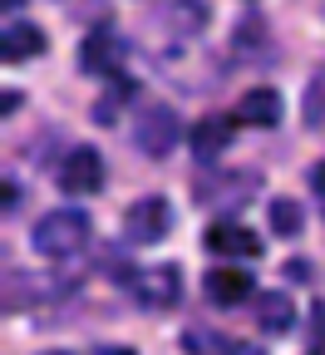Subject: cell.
<instances>
[{
    "instance_id": "4fadbf2b",
    "label": "cell",
    "mask_w": 325,
    "mask_h": 355,
    "mask_svg": "<svg viewBox=\"0 0 325 355\" xmlns=\"http://www.w3.org/2000/svg\"><path fill=\"white\" fill-rule=\"evenodd\" d=\"M256 321H261L266 336H286L296 326V301L286 291H261L256 296Z\"/></svg>"
},
{
    "instance_id": "9c48e42d",
    "label": "cell",
    "mask_w": 325,
    "mask_h": 355,
    "mask_svg": "<svg viewBox=\"0 0 325 355\" xmlns=\"http://www.w3.org/2000/svg\"><path fill=\"white\" fill-rule=\"evenodd\" d=\"M44 30L35 25V20H6V35H0V60L6 64H25V60H39L44 55Z\"/></svg>"
},
{
    "instance_id": "603a6c76",
    "label": "cell",
    "mask_w": 325,
    "mask_h": 355,
    "mask_svg": "<svg viewBox=\"0 0 325 355\" xmlns=\"http://www.w3.org/2000/svg\"><path fill=\"white\" fill-rule=\"evenodd\" d=\"M25 0H0V10H6V20H10V10H20Z\"/></svg>"
},
{
    "instance_id": "8992f818",
    "label": "cell",
    "mask_w": 325,
    "mask_h": 355,
    "mask_svg": "<svg viewBox=\"0 0 325 355\" xmlns=\"http://www.w3.org/2000/svg\"><path fill=\"white\" fill-rule=\"evenodd\" d=\"M128 291L143 311H173L182 301V272L177 266H148V272H133L128 277Z\"/></svg>"
},
{
    "instance_id": "30bf717a",
    "label": "cell",
    "mask_w": 325,
    "mask_h": 355,
    "mask_svg": "<svg viewBox=\"0 0 325 355\" xmlns=\"http://www.w3.org/2000/svg\"><path fill=\"white\" fill-rule=\"evenodd\" d=\"M202 286H207V301L217 306H242L247 296H256V277L247 266H212Z\"/></svg>"
},
{
    "instance_id": "7402d4cb",
    "label": "cell",
    "mask_w": 325,
    "mask_h": 355,
    "mask_svg": "<svg viewBox=\"0 0 325 355\" xmlns=\"http://www.w3.org/2000/svg\"><path fill=\"white\" fill-rule=\"evenodd\" d=\"M15 202H20V188L10 183V178H6V188H0V207H6V212H10Z\"/></svg>"
},
{
    "instance_id": "7a4b0ae2",
    "label": "cell",
    "mask_w": 325,
    "mask_h": 355,
    "mask_svg": "<svg viewBox=\"0 0 325 355\" xmlns=\"http://www.w3.org/2000/svg\"><path fill=\"white\" fill-rule=\"evenodd\" d=\"M256 193H261V178L256 173H212V178H202V183L193 188V198L202 207L222 212V217H231L237 207H247Z\"/></svg>"
},
{
    "instance_id": "d4e9b609",
    "label": "cell",
    "mask_w": 325,
    "mask_h": 355,
    "mask_svg": "<svg viewBox=\"0 0 325 355\" xmlns=\"http://www.w3.org/2000/svg\"><path fill=\"white\" fill-rule=\"evenodd\" d=\"M109 355H133V350H109Z\"/></svg>"
},
{
    "instance_id": "52a82bcc",
    "label": "cell",
    "mask_w": 325,
    "mask_h": 355,
    "mask_svg": "<svg viewBox=\"0 0 325 355\" xmlns=\"http://www.w3.org/2000/svg\"><path fill=\"white\" fill-rule=\"evenodd\" d=\"M99 188H104V158H99V148H89V144L69 148L64 163H60V193H69V198H94Z\"/></svg>"
},
{
    "instance_id": "5bb4252c",
    "label": "cell",
    "mask_w": 325,
    "mask_h": 355,
    "mask_svg": "<svg viewBox=\"0 0 325 355\" xmlns=\"http://www.w3.org/2000/svg\"><path fill=\"white\" fill-rule=\"evenodd\" d=\"M237 119L256 128H276L281 123V94L276 89H247V99L237 104Z\"/></svg>"
},
{
    "instance_id": "8fae6325",
    "label": "cell",
    "mask_w": 325,
    "mask_h": 355,
    "mask_svg": "<svg viewBox=\"0 0 325 355\" xmlns=\"http://www.w3.org/2000/svg\"><path fill=\"white\" fill-rule=\"evenodd\" d=\"M212 20V6L207 0H173V6L158 15V25L168 30V40H197Z\"/></svg>"
},
{
    "instance_id": "44dd1931",
    "label": "cell",
    "mask_w": 325,
    "mask_h": 355,
    "mask_svg": "<svg viewBox=\"0 0 325 355\" xmlns=\"http://www.w3.org/2000/svg\"><path fill=\"white\" fill-rule=\"evenodd\" d=\"M20 99H25V94H15V89H6V94H0V114H6V119H10V114L20 109Z\"/></svg>"
},
{
    "instance_id": "6da1fadb",
    "label": "cell",
    "mask_w": 325,
    "mask_h": 355,
    "mask_svg": "<svg viewBox=\"0 0 325 355\" xmlns=\"http://www.w3.org/2000/svg\"><path fill=\"white\" fill-rule=\"evenodd\" d=\"M35 252L39 257H50V261H69L89 247V217L64 207V212H50V217H39L35 222V232H30Z\"/></svg>"
},
{
    "instance_id": "7c38bea8",
    "label": "cell",
    "mask_w": 325,
    "mask_h": 355,
    "mask_svg": "<svg viewBox=\"0 0 325 355\" xmlns=\"http://www.w3.org/2000/svg\"><path fill=\"white\" fill-rule=\"evenodd\" d=\"M182 350H188V355H266V350L252 345V340L222 336V331H202V326L182 331Z\"/></svg>"
},
{
    "instance_id": "cb8c5ba5",
    "label": "cell",
    "mask_w": 325,
    "mask_h": 355,
    "mask_svg": "<svg viewBox=\"0 0 325 355\" xmlns=\"http://www.w3.org/2000/svg\"><path fill=\"white\" fill-rule=\"evenodd\" d=\"M44 355H74V350H44Z\"/></svg>"
},
{
    "instance_id": "ffe728a7",
    "label": "cell",
    "mask_w": 325,
    "mask_h": 355,
    "mask_svg": "<svg viewBox=\"0 0 325 355\" xmlns=\"http://www.w3.org/2000/svg\"><path fill=\"white\" fill-rule=\"evenodd\" d=\"M310 193H315V202H320V212H325V163L310 168Z\"/></svg>"
},
{
    "instance_id": "277c9868",
    "label": "cell",
    "mask_w": 325,
    "mask_h": 355,
    "mask_svg": "<svg viewBox=\"0 0 325 355\" xmlns=\"http://www.w3.org/2000/svg\"><path fill=\"white\" fill-rule=\"evenodd\" d=\"M177 139H182V119H177L173 104H148L138 114V123H133V144L148 158H168L177 148Z\"/></svg>"
},
{
    "instance_id": "484cf974",
    "label": "cell",
    "mask_w": 325,
    "mask_h": 355,
    "mask_svg": "<svg viewBox=\"0 0 325 355\" xmlns=\"http://www.w3.org/2000/svg\"><path fill=\"white\" fill-rule=\"evenodd\" d=\"M310 355H325V350H310Z\"/></svg>"
},
{
    "instance_id": "ba28073f",
    "label": "cell",
    "mask_w": 325,
    "mask_h": 355,
    "mask_svg": "<svg viewBox=\"0 0 325 355\" xmlns=\"http://www.w3.org/2000/svg\"><path fill=\"white\" fill-rule=\"evenodd\" d=\"M202 247L212 252V257H261V232H252L247 222H237V217H217L212 227L202 232Z\"/></svg>"
},
{
    "instance_id": "2e32d148",
    "label": "cell",
    "mask_w": 325,
    "mask_h": 355,
    "mask_svg": "<svg viewBox=\"0 0 325 355\" xmlns=\"http://www.w3.org/2000/svg\"><path fill=\"white\" fill-rule=\"evenodd\" d=\"M231 44L252 60V64H266V55H271V40H266V25L252 15V20H242L237 25V35H231Z\"/></svg>"
},
{
    "instance_id": "ac0fdd59",
    "label": "cell",
    "mask_w": 325,
    "mask_h": 355,
    "mask_svg": "<svg viewBox=\"0 0 325 355\" xmlns=\"http://www.w3.org/2000/svg\"><path fill=\"white\" fill-rule=\"evenodd\" d=\"M301 119H306V128H325V64H320V69L310 74V84H306Z\"/></svg>"
},
{
    "instance_id": "e0dca14e",
    "label": "cell",
    "mask_w": 325,
    "mask_h": 355,
    "mask_svg": "<svg viewBox=\"0 0 325 355\" xmlns=\"http://www.w3.org/2000/svg\"><path fill=\"white\" fill-rule=\"evenodd\" d=\"M301 227H306V222H301V202L296 198H271V232L276 237H301Z\"/></svg>"
},
{
    "instance_id": "d6986e66",
    "label": "cell",
    "mask_w": 325,
    "mask_h": 355,
    "mask_svg": "<svg viewBox=\"0 0 325 355\" xmlns=\"http://www.w3.org/2000/svg\"><path fill=\"white\" fill-rule=\"evenodd\" d=\"M310 340L325 350V301H315V306H310Z\"/></svg>"
},
{
    "instance_id": "9a60e30c",
    "label": "cell",
    "mask_w": 325,
    "mask_h": 355,
    "mask_svg": "<svg viewBox=\"0 0 325 355\" xmlns=\"http://www.w3.org/2000/svg\"><path fill=\"white\" fill-rule=\"evenodd\" d=\"M227 144H231V119H227V114H207V119L193 128V153H197L202 163L217 158Z\"/></svg>"
},
{
    "instance_id": "3957f363",
    "label": "cell",
    "mask_w": 325,
    "mask_h": 355,
    "mask_svg": "<svg viewBox=\"0 0 325 355\" xmlns=\"http://www.w3.org/2000/svg\"><path fill=\"white\" fill-rule=\"evenodd\" d=\"M79 69L84 74H99V79H123L128 69V44L114 25H94L89 40L79 44Z\"/></svg>"
},
{
    "instance_id": "5b68a950",
    "label": "cell",
    "mask_w": 325,
    "mask_h": 355,
    "mask_svg": "<svg viewBox=\"0 0 325 355\" xmlns=\"http://www.w3.org/2000/svg\"><path fill=\"white\" fill-rule=\"evenodd\" d=\"M173 232V207H168V198H138V202H128V212H123V237L133 242V247H153V242H163Z\"/></svg>"
}]
</instances>
